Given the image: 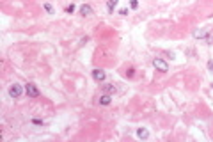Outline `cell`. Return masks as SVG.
<instances>
[{
	"label": "cell",
	"mask_w": 213,
	"mask_h": 142,
	"mask_svg": "<svg viewBox=\"0 0 213 142\" xmlns=\"http://www.w3.org/2000/svg\"><path fill=\"white\" fill-rule=\"evenodd\" d=\"M21 94H23V89H21L20 83H12V85H9V96H11V98L18 100Z\"/></svg>",
	"instance_id": "cell-1"
},
{
	"label": "cell",
	"mask_w": 213,
	"mask_h": 142,
	"mask_svg": "<svg viewBox=\"0 0 213 142\" xmlns=\"http://www.w3.org/2000/svg\"><path fill=\"white\" fill-rule=\"evenodd\" d=\"M25 92H27L30 98H37V96H39V89H37L36 83H27V85H25Z\"/></svg>",
	"instance_id": "cell-2"
},
{
	"label": "cell",
	"mask_w": 213,
	"mask_h": 142,
	"mask_svg": "<svg viewBox=\"0 0 213 142\" xmlns=\"http://www.w3.org/2000/svg\"><path fill=\"white\" fill-rule=\"evenodd\" d=\"M153 66H154V68H156L158 71H162V73H167V71H169V66H167V62L162 61V59H154V61H153Z\"/></svg>",
	"instance_id": "cell-3"
},
{
	"label": "cell",
	"mask_w": 213,
	"mask_h": 142,
	"mask_svg": "<svg viewBox=\"0 0 213 142\" xmlns=\"http://www.w3.org/2000/svg\"><path fill=\"white\" fill-rule=\"evenodd\" d=\"M105 76H107V73L103 69H100V68H96V69H92V78L96 82H103L105 80Z\"/></svg>",
	"instance_id": "cell-4"
},
{
	"label": "cell",
	"mask_w": 213,
	"mask_h": 142,
	"mask_svg": "<svg viewBox=\"0 0 213 142\" xmlns=\"http://www.w3.org/2000/svg\"><path fill=\"white\" fill-rule=\"evenodd\" d=\"M98 103H100V105H110L112 103V94H108V92H107V94H101L100 100H98Z\"/></svg>",
	"instance_id": "cell-5"
},
{
	"label": "cell",
	"mask_w": 213,
	"mask_h": 142,
	"mask_svg": "<svg viewBox=\"0 0 213 142\" xmlns=\"http://www.w3.org/2000/svg\"><path fill=\"white\" fill-rule=\"evenodd\" d=\"M80 14H82V16H91V14H92V7L89 5V4H83V5L80 7Z\"/></svg>",
	"instance_id": "cell-6"
},
{
	"label": "cell",
	"mask_w": 213,
	"mask_h": 142,
	"mask_svg": "<svg viewBox=\"0 0 213 142\" xmlns=\"http://www.w3.org/2000/svg\"><path fill=\"white\" fill-rule=\"evenodd\" d=\"M137 137H139V139H147V137H149V132H147L146 128H139V130H137Z\"/></svg>",
	"instance_id": "cell-7"
},
{
	"label": "cell",
	"mask_w": 213,
	"mask_h": 142,
	"mask_svg": "<svg viewBox=\"0 0 213 142\" xmlns=\"http://www.w3.org/2000/svg\"><path fill=\"white\" fill-rule=\"evenodd\" d=\"M117 2H119V0H108V2H107V9H108V12H112V11L115 9Z\"/></svg>",
	"instance_id": "cell-8"
},
{
	"label": "cell",
	"mask_w": 213,
	"mask_h": 142,
	"mask_svg": "<svg viewBox=\"0 0 213 142\" xmlns=\"http://www.w3.org/2000/svg\"><path fill=\"white\" fill-rule=\"evenodd\" d=\"M103 89H105V92L112 94V92H115V85H114V83H105V85H103Z\"/></svg>",
	"instance_id": "cell-9"
},
{
	"label": "cell",
	"mask_w": 213,
	"mask_h": 142,
	"mask_svg": "<svg viewBox=\"0 0 213 142\" xmlns=\"http://www.w3.org/2000/svg\"><path fill=\"white\" fill-rule=\"evenodd\" d=\"M193 37H206V30H195Z\"/></svg>",
	"instance_id": "cell-10"
},
{
	"label": "cell",
	"mask_w": 213,
	"mask_h": 142,
	"mask_svg": "<svg viewBox=\"0 0 213 142\" xmlns=\"http://www.w3.org/2000/svg\"><path fill=\"white\" fill-rule=\"evenodd\" d=\"M43 7H44V9H46V12H48V14H55V11H53V7H51L50 4H44V5H43Z\"/></svg>",
	"instance_id": "cell-11"
},
{
	"label": "cell",
	"mask_w": 213,
	"mask_h": 142,
	"mask_svg": "<svg viewBox=\"0 0 213 142\" xmlns=\"http://www.w3.org/2000/svg\"><path fill=\"white\" fill-rule=\"evenodd\" d=\"M206 41H208V44H213V32H210V34H208Z\"/></svg>",
	"instance_id": "cell-12"
},
{
	"label": "cell",
	"mask_w": 213,
	"mask_h": 142,
	"mask_svg": "<svg viewBox=\"0 0 213 142\" xmlns=\"http://www.w3.org/2000/svg\"><path fill=\"white\" fill-rule=\"evenodd\" d=\"M66 12H75V5H73V4H71V5H68V7H66Z\"/></svg>",
	"instance_id": "cell-13"
},
{
	"label": "cell",
	"mask_w": 213,
	"mask_h": 142,
	"mask_svg": "<svg viewBox=\"0 0 213 142\" xmlns=\"http://www.w3.org/2000/svg\"><path fill=\"white\" fill-rule=\"evenodd\" d=\"M130 5H132V9H137V7H139V2H137V0H132Z\"/></svg>",
	"instance_id": "cell-14"
},
{
	"label": "cell",
	"mask_w": 213,
	"mask_h": 142,
	"mask_svg": "<svg viewBox=\"0 0 213 142\" xmlns=\"http://www.w3.org/2000/svg\"><path fill=\"white\" fill-rule=\"evenodd\" d=\"M119 14H122V16H126V14H128V9H126V7H122V9L119 11Z\"/></svg>",
	"instance_id": "cell-15"
},
{
	"label": "cell",
	"mask_w": 213,
	"mask_h": 142,
	"mask_svg": "<svg viewBox=\"0 0 213 142\" xmlns=\"http://www.w3.org/2000/svg\"><path fill=\"white\" fill-rule=\"evenodd\" d=\"M133 73H135V69H133V68H130V69L126 71V75H128V76H133Z\"/></svg>",
	"instance_id": "cell-16"
},
{
	"label": "cell",
	"mask_w": 213,
	"mask_h": 142,
	"mask_svg": "<svg viewBox=\"0 0 213 142\" xmlns=\"http://www.w3.org/2000/svg\"><path fill=\"white\" fill-rule=\"evenodd\" d=\"M208 69H210V71L213 73V61H210V62H208Z\"/></svg>",
	"instance_id": "cell-17"
},
{
	"label": "cell",
	"mask_w": 213,
	"mask_h": 142,
	"mask_svg": "<svg viewBox=\"0 0 213 142\" xmlns=\"http://www.w3.org/2000/svg\"><path fill=\"white\" fill-rule=\"evenodd\" d=\"M32 122H34V124H37V126H41V124H43V121H39V119H34Z\"/></svg>",
	"instance_id": "cell-18"
},
{
	"label": "cell",
	"mask_w": 213,
	"mask_h": 142,
	"mask_svg": "<svg viewBox=\"0 0 213 142\" xmlns=\"http://www.w3.org/2000/svg\"><path fill=\"white\" fill-rule=\"evenodd\" d=\"M211 85H213V83H211Z\"/></svg>",
	"instance_id": "cell-19"
}]
</instances>
